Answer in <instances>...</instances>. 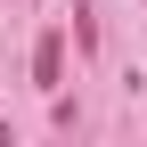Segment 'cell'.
<instances>
[{"mask_svg": "<svg viewBox=\"0 0 147 147\" xmlns=\"http://www.w3.org/2000/svg\"><path fill=\"white\" fill-rule=\"evenodd\" d=\"M33 82H41V90L65 82V33H41V49H33Z\"/></svg>", "mask_w": 147, "mask_h": 147, "instance_id": "1", "label": "cell"}]
</instances>
